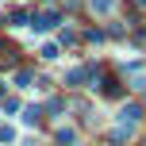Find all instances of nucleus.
<instances>
[{"instance_id": "5", "label": "nucleus", "mask_w": 146, "mask_h": 146, "mask_svg": "<svg viewBox=\"0 0 146 146\" xmlns=\"http://www.w3.org/2000/svg\"><path fill=\"white\" fill-rule=\"evenodd\" d=\"M119 119H123V123H135V119H139V108H123V115H119Z\"/></svg>"}, {"instance_id": "1", "label": "nucleus", "mask_w": 146, "mask_h": 146, "mask_svg": "<svg viewBox=\"0 0 146 146\" xmlns=\"http://www.w3.org/2000/svg\"><path fill=\"white\" fill-rule=\"evenodd\" d=\"M58 23H62L58 12H42V15H35V19H31V27H35V31H50V27H58Z\"/></svg>"}, {"instance_id": "8", "label": "nucleus", "mask_w": 146, "mask_h": 146, "mask_svg": "<svg viewBox=\"0 0 146 146\" xmlns=\"http://www.w3.org/2000/svg\"><path fill=\"white\" fill-rule=\"evenodd\" d=\"M73 139H77V135H73V131H66V127H62V131H58V142H66V146H69Z\"/></svg>"}, {"instance_id": "3", "label": "nucleus", "mask_w": 146, "mask_h": 146, "mask_svg": "<svg viewBox=\"0 0 146 146\" xmlns=\"http://www.w3.org/2000/svg\"><path fill=\"white\" fill-rule=\"evenodd\" d=\"M88 8H92L96 15H108L111 12V0H88Z\"/></svg>"}, {"instance_id": "4", "label": "nucleus", "mask_w": 146, "mask_h": 146, "mask_svg": "<svg viewBox=\"0 0 146 146\" xmlns=\"http://www.w3.org/2000/svg\"><path fill=\"white\" fill-rule=\"evenodd\" d=\"M15 85L27 88V85H31V73H27V69H19V73H15Z\"/></svg>"}, {"instance_id": "7", "label": "nucleus", "mask_w": 146, "mask_h": 146, "mask_svg": "<svg viewBox=\"0 0 146 146\" xmlns=\"http://www.w3.org/2000/svg\"><path fill=\"white\" fill-rule=\"evenodd\" d=\"M23 123H38V108H27V111H23Z\"/></svg>"}, {"instance_id": "6", "label": "nucleus", "mask_w": 146, "mask_h": 146, "mask_svg": "<svg viewBox=\"0 0 146 146\" xmlns=\"http://www.w3.org/2000/svg\"><path fill=\"white\" fill-rule=\"evenodd\" d=\"M12 23H15V27H23V23H31V15H27V12H12Z\"/></svg>"}, {"instance_id": "9", "label": "nucleus", "mask_w": 146, "mask_h": 146, "mask_svg": "<svg viewBox=\"0 0 146 146\" xmlns=\"http://www.w3.org/2000/svg\"><path fill=\"white\" fill-rule=\"evenodd\" d=\"M135 4H139V8H146V0H135Z\"/></svg>"}, {"instance_id": "2", "label": "nucleus", "mask_w": 146, "mask_h": 146, "mask_svg": "<svg viewBox=\"0 0 146 146\" xmlns=\"http://www.w3.org/2000/svg\"><path fill=\"white\" fill-rule=\"evenodd\" d=\"M100 92H104V96H123V85L108 77V81H100Z\"/></svg>"}]
</instances>
